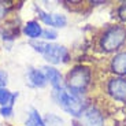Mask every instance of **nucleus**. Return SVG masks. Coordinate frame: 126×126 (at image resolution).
I'll list each match as a JSON object with an SVG mask.
<instances>
[{
  "mask_svg": "<svg viewBox=\"0 0 126 126\" xmlns=\"http://www.w3.org/2000/svg\"><path fill=\"white\" fill-rule=\"evenodd\" d=\"M37 13H38V16H40V19L45 23V25L54 26V19H52V15H51V14L44 13V11H43V10H40V8H37Z\"/></svg>",
  "mask_w": 126,
  "mask_h": 126,
  "instance_id": "obj_14",
  "label": "nucleus"
},
{
  "mask_svg": "<svg viewBox=\"0 0 126 126\" xmlns=\"http://www.w3.org/2000/svg\"><path fill=\"white\" fill-rule=\"evenodd\" d=\"M44 74H45V77H47V79L51 82V85L54 86V89L62 88V74H60L55 67L45 66L44 67Z\"/></svg>",
  "mask_w": 126,
  "mask_h": 126,
  "instance_id": "obj_9",
  "label": "nucleus"
},
{
  "mask_svg": "<svg viewBox=\"0 0 126 126\" xmlns=\"http://www.w3.org/2000/svg\"><path fill=\"white\" fill-rule=\"evenodd\" d=\"M89 81H91V71L86 67L77 66L67 74L66 78V86L73 92V93H81L82 91H85L88 86Z\"/></svg>",
  "mask_w": 126,
  "mask_h": 126,
  "instance_id": "obj_2",
  "label": "nucleus"
},
{
  "mask_svg": "<svg viewBox=\"0 0 126 126\" xmlns=\"http://www.w3.org/2000/svg\"><path fill=\"white\" fill-rule=\"evenodd\" d=\"M7 79H8L7 73L3 71V70H0V88H3V86L7 85Z\"/></svg>",
  "mask_w": 126,
  "mask_h": 126,
  "instance_id": "obj_19",
  "label": "nucleus"
},
{
  "mask_svg": "<svg viewBox=\"0 0 126 126\" xmlns=\"http://www.w3.org/2000/svg\"><path fill=\"white\" fill-rule=\"evenodd\" d=\"M0 114L3 117H11L13 115V106H6V107L0 108Z\"/></svg>",
  "mask_w": 126,
  "mask_h": 126,
  "instance_id": "obj_17",
  "label": "nucleus"
},
{
  "mask_svg": "<svg viewBox=\"0 0 126 126\" xmlns=\"http://www.w3.org/2000/svg\"><path fill=\"white\" fill-rule=\"evenodd\" d=\"M43 55H44L45 60L52 63V64H58L60 62H67L69 60L67 49L58 44H48L47 49H45V52Z\"/></svg>",
  "mask_w": 126,
  "mask_h": 126,
  "instance_id": "obj_4",
  "label": "nucleus"
},
{
  "mask_svg": "<svg viewBox=\"0 0 126 126\" xmlns=\"http://www.w3.org/2000/svg\"><path fill=\"white\" fill-rule=\"evenodd\" d=\"M73 126H79V123H77V122H74V123H73Z\"/></svg>",
  "mask_w": 126,
  "mask_h": 126,
  "instance_id": "obj_21",
  "label": "nucleus"
},
{
  "mask_svg": "<svg viewBox=\"0 0 126 126\" xmlns=\"http://www.w3.org/2000/svg\"><path fill=\"white\" fill-rule=\"evenodd\" d=\"M111 70L118 76H126V52L115 55L111 62Z\"/></svg>",
  "mask_w": 126,
  "mask_h": 126,
  "instance_id": "obj_8",
  "label": "nucleus"
},
{
  "mask_svg": "<svg viewBox=\"0 0 126 126\" xmlns=\"http://www.w3.org/2000/svg\"><path fill=\"white\" fill-rule=\"evenodd\" d=\"M81 119H82L81 126H103L104 123L101 112L94 107H91L84 111L81 115Z\"/></svg>",
  "mask_w": 126,
  "mask_h": 126,
  "instance_id": "obj_6",
  "label": "nucleus"
},
{
  "mask_svg": "<svg viewBox=\"0 0 126 126\" xmlns=\"http://www.w3.org/2000/svg\"><path fill=\"white\" fill-rule=\"evenodd\" d=\"M25 125L26 126H47L45 122L43 121V118L40 117L38 111L34 110V108L29 112V117H28V119L25 121Z\"/></svg>",
  "mask_w": 126,
  "mask_h": 126,
  "instance_id": "obj_11",
  "label": "nucleus"
},
{
  "mask_svg": "<svg viewBox=\"0 0 126 126\" xmlns=\"http://www.w3.org/2000/svg\"><path fill=\"white\" fill-rule=\"evenodd\" d=\"M7 13V8H6V3L0 1V18H3Z\"/></svg>",
  "mask_w": 126,
  "mask_h": 126,
  "instance_id": "obj_20",
  "label": "nucleus"
},
{
  "mask_svg": "<svg viewBox=\"0 0 126 126\" xmlns=\"http://www.w3.org/2000/svg\"><path fill=\"white\" fill-rule=\"evenodd\" d=\"M0 33H1L4 40H13L14 37L18 36L19 29H18V26H13L10 23H7V25H3L0 28Z\"/></svg>",
  "mask_w": 126,
  "mask_h": 126,
  "instance_id": "obj_12",
  "label": "nucleus"
},
{
  "mask_svg": "<svg viewBox=\"0 0 126 126\" xmlns=\"http://www.w3.org/2000/svg\"><path fill=\"white\" fill-rule=\"evenodd\" d=\"M18 94H11L10 91L4 88H0V106L1 107H6V106H13L14 104V100L16 99Z\"/></svg>",
  "mask_w": 126,
  "mask_h": 126,
  "instance_id": "obj_13",
  "label": "nucleus"
},
{
  "mask_svg": "<svg viewBox=\"0 0 126 126\" xmlns=\"http://www.w3.org/2000/svg\"><path fill=\"white\" fill-rule=\"evenodd\" d=\"M108 93L115 100L126 103V78H112L108 82Z\"/></svg>",
  "mask_w": 126,
  "mask_h": 126,
  "instance_id": "obj_5",
  "label": "nucleus"
},
{
  "mask_svg": "<svg viewBox=\"0 0 126 126\" xmlns=\"http://www.w3.org/2000/svg\"><path fill=\"white\" fill-rule=\"evenodd\" d=\"M118 15H119L121 19L126 21V1L119 6V8H118Z\"/></svg>",
  "mask_w": 126,
  "mask_h": 126,
  "instance_id": "obj_18",
  "label": "nucleus"
},
{
  "mask_svg": "<svg viewBox=\"0 0 126 126\" xmlns=\"http://www.w3.org/2000/svg\"><path fill=\"white\" fill-rule=\"evenodd\" d=\"M28 78H29L32 85L37 86V88H44V86L47 85V81H48L44 73L37 70V69H29Z\"/></svg>",
  "mask_w": 126,
  "mask_h": 126,
  "instance_id": "obj_7",
  "label": "nucleus"
},
{
  "mask_svg": "<svg viewBox=\"0 0 126 126\" xmlns=\"http://www.w3.org/2000/svg\"><path fill=\"white\" fill-rule=\"evenodd\" d=\"M52 19H54V26L55 28H64L67 23V19L64 15H60V14H54L52 15Z\"/></svg>",
  "mask_w": 126,
  "mask_h": 126,
  "instance_id": "obj_15",
  "label": "nucleus"
},
{
  "mask_svg": "<svg viewBox=\"0 0 126 126\" xmlns=\"http://www.w3.org/2000/svg\"><path fill=\"white\" fill-rule=\"evenodd\" d=\"M43 37L45 38V40H55V38L58 37L56 32L55 30H51V29H47V30H43Z\"/></svg>",
  "mask_w": 126,
  "mask_h": 126,
  "instance_id": "obj_16",
  "label": "nucleus"
},
{
  "mask_svg": "<svg viewBox=\"0 0 126 126\" xmlns=\"http://www.w3.org/2000/svg\"><path fill=\"white\" fill-rule=\"evenodd\" d=\"M54 99L56 100V103L59 104L63 110L69 112L73 117H81L84 112V103L82 100L77 96V93L66 91L64 88L55 89L54 92Z\"/></svg>",
  "mask_w": 126,
  "mask_h": 126,
  "instance_id": "obj_1",
  "label": "nucleus"
},
{
  "mask_svg": "<svg viewBox=\"0 0 126 126\" xmlns=\"http://www.w3.org/2000/svg\"><path fill=\"white\" fill-rule=\"evenodd\" d=\"M23 32L29 38H38L43 34V29H41L40 23L36 21H29L23 28Z\"/></svg>",
  "mask_w": 126,
  "mask_h": 126,
  "instance_id": "obj_10",
  "label": "nucleus"
},
{
  "mask_svg": "<svg viewBox=\"0 0 126 126\" xmlns=\"http://www.w3.org/2000/svg\"><path fill=\"white\" fill-rule=\"evenodd\" d=\"M126 41V29L123 26H112L103 34L100 45L106 52L117 51Z\"/></svg>",
  "mask_w": 126,
  "mask_h": 126,
  "instance_id": "obj_3",
  "label": "nucleus"
}]
</instances>
